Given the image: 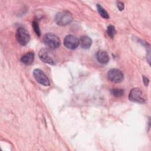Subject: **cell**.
I'll return each mask as SVG.
<instances>
[{"label": "cell", "mask_w": 151, "mask_h": 151, "mask_svg": "<svg viewBox=\"0 0 151 151\" xmlns=\"http://www.w3.org/2000/svg\"><path fill=\"white\" fill-rule=\"evenodd\" d=\"M33 76L37 81L40 84L45 86H50V83L48 78L41 70L38 68L35 69L33 71Z\"/></svg>", "instance_id": "obj_7"}, {"label": "cell", "mask_w": 151, "mask_h": 151, "mask_svg": "<svg viewBox=\"0 0 151 151\" xmlns=\"http://www.w3.org/2000/svg\"><path fill=\"white\" fill-rule=\"evenodd\" d=\"M92 44L91 39L86 35L81 36L79 40V44L82 48L88 49L89 48Z\"/></svg>", "instance_id": "obj_10"}, {"label": "cell", "mask_w": 151, "mask_h": 151, "mask_svg": "<svg viewBox=\"0 0 151 151\" xmlns=\"http://www.w3.org/2000/svg\"><path fill=\"white\" fill-rule=\"evenodd\" d=\"M73 17L68 11H61L58 12L55 17V21L57 25L60 26H65L73 21Z\"/></svg>", "instance_id": "obj_3"}, {"label": "cell", "mask_w": 151, "mask_h": 151, "mask_svg": "<svg viewBox=\"0 0 151 151\" xmlns=\"http://www.w3.org/2000/svg\"><path fill=\"white\" fill-rule=\"evenodd\" d=\"M97 9L98 12L99 13V14L100 15V16L101 17H103V18H105V19L109 18V14L100 4L97 5Z\"/></svg>", "instance_id": "obj_12"}, {"label": "cell", "mask_w": 151, "mask_h": 151, "mask_svg": "<svg viewBox=\"0 0 151 151\" xmlns=\"http://www.w3.org/2000/svg\"><path fill=\"white\" fill-rule=\"evenodd\" d=\"M34 60V53L32 51L24 54L21 58V61L25 65L31 64Z\"/></svg>", "instance_id": "obj_11"}, {"label": "cell", "mask_w": 151, "mask_h": 151, "mask_svg": "<svg viewBox=\"0 0 151 151\" xmlns=\"http://www.w3.org/2000/svg\"><path fill=\"white\" fill-rule=\"evenodd\" d=\"M32 28L35 32V34L38 36L40 37L41 35V31H40V27H39V25L38 24V22L35 21H34L32 23Z\"/></svg>", "instance_id": "obj_15"}, {"label": "cell", "mask_w": 151, "mask_h": 151, "mask_svg": "<svg viewBox=\"0 0 151 151\" xmlns=\"http://www.w3.org/2000/svg\"><path fill=\"white\" fill-rule=\"evenodd\" d=\"M129 99L133 102L138 103H145V99L142 91L137 87L132 88L129 94Z\"/></svg>", "instance_id": "obj_5"}, {"label": "cell", "mask_w": 151, "mask_h": 151, "mask_svg": "<svg viewBox=\"0 0 151 151\" xmlns=\"http://www.w3.org/2000/svg\"><path fill=\"white\" fill-rule=\"evenodd\" d=\"M40 60L47 64L55 65L56 64L55 56L52 51L49 48H42L38 54Z\"/></svg>", "instance_id": "obj_2"}, {"label": "cell", "mask_w": 151, "mask_h": 151, "mask_svg": "<svg viewBox=\"0 0 151 151\" xmlns=\"http://www.w3.org/2000/svg\"><path fill=\"white\" fill-rule=\"evenodd\" d=\"M143 83H144V84H145V85L146 86L149 84V79H148L147 77H145V76H143Z\"/></svg>", "instance_id": "obj_17"}, {"label": "cell", "mask_w": 151, "mask_h": 151, "mask_svg": "<svg viewBox=\"0 0 151 151\" xmlns=\"http://www.w3.org/2000/svg\"><path fill=\"white\" fill-rule=\"evenodd\" d=\"M44 44L51 49H55L60 45V40L59 37L53 33H47L42 38Z\"/></svg>", "instance_id": "obj_1"}, {"label": "cell", "mask_w": 151, "mask_h": 151, "mask_svg": "<svg viewBox=\"0 0 151 151\" xmlns=\"http://www.w3.org/2000/svg\"><path fill=\"white\" fill-rule=\"evenodd\" d=\"M108 79L114 83H119L123 81L124 78L123 73L119 69L112 68L107 73Z\"/></svg>", "instance_id": "obj_6"}, {"label": "cell", "mask_w": 151, "mask_h": 151, "mask_svg": "<svg viewBox=\"0 0 151 151\" xmlns=\"http://www.w3.org/2000/svg\"><path fill=\"white\" fill-rule=\"evenodd\" d=\"M107 35L111 38H113L114 35L116 34V31L115 27L111 25H109L107 27Z\"/></svg>", "instance_id": "obj_14"}, {"label": "cell", "mask_w": 151, "mask_h": 151, "mask_svg": "<svg viewBox=\"0 0 151 151\" xmlns=\"http://www.w3.org/2000/svg\"><path fill=\"white\" fill-rule=\"evenodd\" d=\"M117 6L118 8V9H119V11H123L124 9V4L122 2H117Z\"/></svg>", "instance_id": "obj_16"}, {"label": "cell", "mask_w": 151, "mask_h": 151, "mask_svg": "<svg viewBox=\"0 0 151 151\" xmlns=\"http://www.w3.org/2000/svg\"><path fill=\"white\" fill-rule=\"evenodd\" d=\"M64 45L68 49L74 50L79 45V40L73 35H68L64 40Z\"/></svg>", "instance_id": "obj_8"}, {"label": "cell", "mask_w": 151, "mask_h": 151, "mask_svg": "<svg viewBox=\"0 0 151 151\" xmlns=\"http://www.w3.org/2000/svg\"><path fill=\"white\" fill-rule=\"evenodd\" d=\"M16 40L21 45H27L30 40V35L27 29L24 27H19L17 29L15 33Z\"/></svg>", "instance_id": "obj_4"}, {"label": "cell", "mask_w": 151, "mask_h": 151, "mask_svg": "<svg viewBox=\"0 0 151 151\" xmlns=\"http://www.w3.org/2000/svg\"><path fill=\"white\" fill-rule=\"evenodd\" d=\"M111 94L115 97H122L124 94V90L122 88H113L110 91Z\"/></svg>", "instance_id": "obj_13"}, {"label": "cell", "mask_w": 151, "mask_h": 151, "mask_svg": "<svg viewBox=\"0 0 151 151\" xmlns=\"http://www.w3.org/2000/svg\"><path fill=\"white\" fill-rule=\"evenodd\" d=\"M97 60L103 64H107L109 61V56L107 52L102 50L98 51L96 54Z\"/></svg>", "instance_id": "obj_9"}]
</instances>
